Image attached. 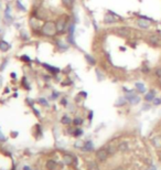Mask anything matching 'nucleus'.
<instances>
[{
  "mask_svg": "<svg viewBox=\"0 0 161 170\" xmlns=\"http://www.w3.org/2000/svg\"><path fill=\"white\" fill-rule=\"evenodd\" d=\"M152 22H155L153 19H150V18L145 17V16H140V17H138V19L136 20V26L142 30H147L151 27V23Z\"/></svg>",
  "mask_w": 161,
  "mask_h": 170,
  "instance_id": "nucleus-1",
  "label": "nucleus"
},
{
  "mask_svg": "<svg viewBox=\"0 0 161 170\" xmlns=\"http://www.w3.org/2000/svg\"><path fill=\"white\" fill-rule=\"evenodd\" d=\"M147 41L149 42V44H151L152 46H159L161 44V38L157 33H151V34L148 35L147 38Z\"/></svg>",
  "mask_w": 161,
  "mask_h": 170,
  "instance_id": "nucleus-2",
  "label": "nucleus"
},
{
  "mask_svg": "<svg viewBox=\"0 0 161 170\" xmlns=\"http://www.w3.org/2000/svg\"><path fill=\"white\" fill-rule=\"evenodd\" d=\"M114 31L116 32V34H118L119 37H123V38L129 37L130 33H131V29H130L129 27H118Z\"/></svg>",
  "mask_w": 161,
  "mask_h": 170,
  "instance_id": "nucleus-3",
  "label": "nucleus"
},
{
  "mask_svg": "<svg viewBox=\"0 0 161 170\" xmlns=\"http://www.w3.org/2000/svg\"><path fill=\"white\" fill-rule=\"evenodd\" d=\"M42 30H43V33H45V34H48V35H53V34H55V32L58 31V30H56V26L52 22L46 23Z\"/></svg>",
  "mask_w": 161,
  "mask_h": 170,
  "instance_id": "nucleus-4",
  "label": "nucleus"
},
{
  "mask_svg": "<svg viewBox=\"0 0 161 170\" xmlns=\"http://www.w3.org/2000/svg\"><path fill=\"white\" fill-rule=\"evenodd\" d=\"M103 21H104L105 24H115V23L118 22V19L115 17V16L113 15L112 12L108 11V13H106V15L104 16Z\"/></svg>",
  "mask_w": 161,
  "mask_h": 170,
  "instance_id": "nucleus-5",
  "label": "nucleus"
},
{
  "mask_svg": "<svg viewBox=\"0 0 161 170\" xmlns=\"http://www.w3.org/2000/svg\"><path fill=\"white\" fill-rule=\"evenodd\" d=\"M108 155H109V153H108V150L105 149V148H102V149H99L97 153H96V157H97L98 161H105V160L108 158Z\"/></svg>",
  "mask_w": 161,
  "mask_h": 170,
  "instance_id": "nucleus-6",
  "label": "nucleus"
},
{
  "mask_svg": "<svg viewBox=\"0 0 161 170\" xmlns=\"http://www.w3.org/2000/svg\"><path fill=\"white\" fill-rule=\"evenodd\" d=\"M66 23H67L66 19L64 17H62L60 20L58 21V24H56V30H58L59 32H63L66 28Z\"/></svg>",
  "mask_w": 161,
  "mask_h": 170,
  "instance_id": "nucleus-7",
  "label": "nucleus"
},
{
  "mask_svg": "<svg viewBox=\"0 0 161 170\" xmlns=\"http://www.w3.org/2000/svg\"><path fill=\"white\" fill-rule=\"evenodd\" d=\"M151 143H152L153 147L157 148V149H161V135L155 136L152 139H151Z\"/></svg>",
  "mask_w": 161,
  "mask_h": 170,
  "instance_id": "nucleus-8",
  "label": "nucleus"
},
{
  "mask_svg": "<svg viewBox=\"0 0 161 170\" xmlns=\"http://www.w3.org/2000/svg\"><path fill=\"white\" fill-rule=\"evenodd\" d=\"M155 98H156V92L155 91H152V89L149 91L148 93H146L144 96V99L146 102H152Z\"/></svg>",
  "mask_w": 161,
  "mask_h": 170,
  "instance_id": "nucleus-9",
  "label": "nucleus"
},
{
  "mask_svg": "<svg viewBox=\"0 0 161 170\" xmlns=\"http://www.w3.org/2000/svg\"><path fill=\"white\" fill-rule=\"evenodd\" d=\"M135 89H137V92L138 93H141V94H144V93H146V85H145L144 83H141V82H136L135 83Z\"/></svg>",
  "mask_w": 161,
  "mask_h": 170,
  "instance_id": "nucleus-10",
  "label": "nucleus"
},
{
  "mask_svg": "<svg viewBox=\"0 0 161 170\" xmlns=\"http://www.w3.org/2000/svg\"><path fill=\"white\" fill-rule=\"evenodd\" d=\"M127 99H126V97H125V96H123V97H119L117 99V101H116V103H115V106H117V107H120V106H124L125 104L127 103Z\"/></svg>",
  "mask_w": 161,
  "mask_h": 170,
  "instance_id": "nucleus-11",
  "label": "nucleus"
},
{
  "mask_svg": "<svg viewBox=\"0 0 161 170\" xmlns=\"http://www.w3.org/2000/svg\"><path fill=\"white\" fill-rule=\"evenodd\" d=\"M85 59H86V61L88 62L89 64H91V65H95V64H96V60L93 58L92 55L86 54V55H85Z\"/></svg>",
  "mask_w": 161,
  "mask_h": 170,
  "instance_id": "nucleus-12",
  "label": "nucleus"
},
{
  "mask_svg": "<svg viewBox=\"0 0 161 170\" xmlns=\"http://www.w3.org/2000/svg\"><path fill=\"white\" fill-rule=\"evenodd\" d=\"M117 149H118V146H114V145H109L108 146V153L109 154H112V155H114V154L117 151Z\"/></svg>",
  "mask_w": 161,
  "mask_h": 170,
  "instance_id": "nucleus-13",
  "label": "nucleus"
},
{
  "mask_svg": "<svg viewBox=\"0 0 161 170\" xmlns=\"http://www.w3.org/2000/svg\"><path fill=\"white\" fill-rule=\"evenodd\" d=\"M128 149V144L127 143H121V144H119V146H118V150H120V151H125V150Z\"/></svg>",
  "mask_w": 161,
  "mask_h": 170,
  "instance_id": "nucleus-14",
  "label": "nucleus"
},
{
  "mask_svg": "<svg viewBox=\"0 0 161 170\" xmlns=\"http://www.w3.org/2000/svg\"><path fill=\"white\" fill-rule=\"evenodd\" d=\"M141 72L144 73V74H148V73L151 72V69H150L148 65H146V64H144L142 65V67H141Z\"/></svg>",
  "mask_w": 161,
  "mask_h": 170,
  "instance_id": "nucleus-15",
  "label": "nucleus"
},
{
  "mask_svg": "<svg viewBox=\"0 0 161 170\" xmlns=\"http://www.w3.org/2000/svg\"><path fill=\"white\" fill-rule=\"evenodd\" d=\"M62 2L66 8H71L73 6V0H62Z\"/></svg>",
  "mask_w": 161,
  "mask_h": 170,
  "instance_id": "nucleus-16",
  "label": "nucleus"
},
{
  "mask_svg": "<svg viewBox=\"0 0 161 170\" xmlns=\"http://www.w3.org/2000/svg\"><path fill=\"white\" fill-rule=\"evenodd\" d=\"M153 74H155L158 78H161V67H156L155 71H153Z\"/></svg>",
  "mask_w": 161,
  "mask_h": 170,
  "instance_id": "nucleus-17",
  "label": "nucleus"
},
{
  "mask_svg": "<svg viewBox=\"0 0 161 170\" xmlns=\"http://www.w3.org/2000/svg\"><path fill=\"white\" fill-rule=\"evenodd\" d=\"M152 104L155 105V106H159V105L161 104V97H160V98H159V97H156L155 99L152 101Z\"/></svg>",
  "mask_w": 161,
  "mask_h": 170,
  "instance_id": "nucleus-18",
  "label": "nucleus"
},
{
  "mask_svg": "<svg viewBox=\"0 0 161 170\" xmlns=\"http://www.w3.org/2000/svg\"><path fill=\"white\" fill-rule=\"evenodd\" d=\"M74 123H75V124H76V125L82 124V119H80V118H76V119H75V121H74Z\"/></svg>",
  "mask_w": 161,
  "mask_h": 170,
  "instance_id": "nucleus-19",
  "label": "nucleus"
}]
</instances>
